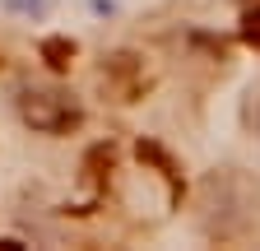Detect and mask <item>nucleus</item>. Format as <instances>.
I'll return each instance as SVG.
<instances>
[{"instance_id":"1","label":"nucleus","mask_w":260,"mask_h":251,"mask_svg":"<svg viewBox=\"0 0 260 251\" xmlns=\"http://www.w3.org/2000/svg\"><path fill=\"white\" fill-rule=\"evenodd\" d=\"M19 116L32 131H42V135H70L84 121L79 103L70 93H56V88H23L19 93Z\"/></svg>"},{"instance_id":"2","label":"nucleus","mask_w":260,"mask_h":251,"mask_svg":"<svg viewBox=\"0 0 260 251\" xmlns=\"http://www.w3.org/2000/svg\"><path fill=\"white\" fill-rule=\"evenodd\" d=\"M103 84L112 88L116 103H140L144 93L153 88V75L144 70V60L135 51H116V56H107V66H103Z\"/></svg>"},{"instance_id":"3","label":"nucleus","mask_w":260,"mask_h":251,"mask_svg":"<svg viewBox=\"0 0 260 251\" xmlns=\"http://www.w3.org/2000/svg\"><path fill=\"white\" fill-rule=\"evenodd\" d=\"M135 153H140V163H153V168H158V177H168L172 196L186 186V181H181V168H177V159H172V153L162 149V144H153V140H140V149H135Z\"/></svg>"},{"instance_id":"4","label":"nucleus","mask_w":260,"mask_h":251,"mask_svg":"<svg viewBox=\"0 0 260 251\" xmlns=\"http://www.w3.org/2000/svg\"><path fill=\"white\" fill-rule=\"evenodd\" d=\"M75 56H79V47H75L70 38H47V42H42V60H47L56 75L70 70V66H75Z\"/></svg>"},{"instance_id":"5","label":"nucleus","mask_w":260,"mask_h":251,"mask_svg":"<svg viewBox=\"0 0 260 251\" xmlns=\"http://www.w3.org/2000/svg\"><path fill=\"white\" fill-rule=\"evenodd\" d=\"M242 42L260 51V0H255V5H251V10L242 14Z\"/></svg>"}]
</instances>
